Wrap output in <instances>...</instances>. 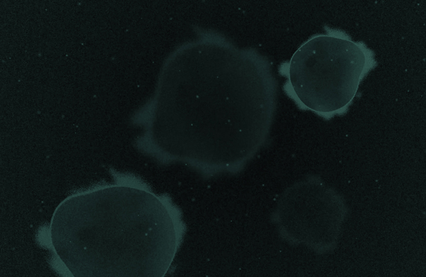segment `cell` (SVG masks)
<instances>
[{"label":"cell","instance_id":"1","mask_svg":"<svg viewBox=\"0 0 426 277\" xmlns=\"http://www.w3.org/2000/svg\"><path fill=\"white\" fill-rule=\"evenodd\" d=\"M367 64L362 44L335 35H317L292 56L289 81L302 105L316 112L333 113L353 100Z\"/></svg>","mask_w":426,"mask_h":277}]
</instances>
